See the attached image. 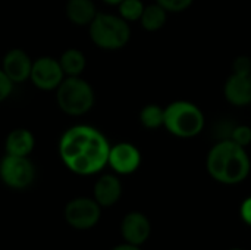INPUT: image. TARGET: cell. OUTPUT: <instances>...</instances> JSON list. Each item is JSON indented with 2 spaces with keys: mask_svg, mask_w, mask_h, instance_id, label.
<instances>
[{
  "mask_svg": "<svg viewBox=\"0 0 251 250\" xmlns=\"http://www.w3.org/2000/svg\"><path fill=\"white\" fill-rule=\"evenodd\" d=\"M229 250H246V249H241V248H234V249H229Z\"/></svg>",
  "mask_w": 251,
  "mask_h": 250,
  "instance_id": "4316f807",
  "label": "cell"
},
{
  "mask_svg": "<svg viewBox=\"0 0 251 250\" xmlns=\"http://www.w3.org/2000/svg\"><path fill=\"white\" fill-rule=\"evenodd\" d=\"M110 250H143L141 249V246H134V245H129V243H121V245H118V246H115V248H112Z\"/></svg>",
  "mask_w": 251,
  "mask_h": 250,
  "instance_id": "d4e9b609",
  "label": "cell"
},
{
  "mask_svg": "<svg viewBox=\"0 0 251 250\" xmlns=\"http://www.w3.org/2000/svg\"><path fill=\"white\" fill-rule=\"evenodd\" d=\"M232 72L251 74V59L249 56H238L232 63Z\"/></svg>",
  "mask_w": 251,
  "mask_h": 250,
  "instance_id": "603a6c76",
  "label": "cell"
},
{
  "mask_svg": "<svg viewBox=\"0 0 251 250\" xmlns=\"http://www.w3.org/2000/svg\"><path fill=\"white\" fill-rule=\"evenodd\" d=\"M107 165L118 175L134 174L141 165V153L137 146L128 141L110 146Z\"/></svg>",
  "mask_w": 251,
  "mask_h": 250,
  "instance_id": "9c48e42d",
  "label": "cell"
},
{
  "mask_svg": "<svg viewBox=\"0 0 251 250\" xmlns=\"http://www.w3.org/2000/svg\"><path fill=\"white\" fill-rule=\"evenodd\" d=\"M101 206L94 200V197H74L63 209L65 222L78 231H87L94 228L101 218Z\"/></svg>",
  "mask_w": 251,
  "mask_h": 250,
  "instance_id": "52a82bcc",
  "label": "cell"
},
{
  "mask_svg": "<svg viewBox=\"0 0 251 250\" xmlns=\"http://www.w3.org/2000/svg\"><path fill=\"white\" fill-rule=\"evenodd\" d=\"M106 4H110V6H118L122 0H103Z\"/></svg>",
  "mask_w": 251,
  "mask_h": 250,
  "instance_id": "484cf974",
  "label": "cell"
},
{
  "mask_svg": "<svg viewBox=\"0 0 251 250\" xmlns=\"http://www.w3.org/2000/svg\"><path fill=\"white\" fill-rule=\"evenodd\" d=\"M59 63L63 69L65 77H81L87 66V57L79 49L69 47L60 55Z\"/></svg>",
  "mask_w": 251,
  "mask_h": 250,
  "instance_id": "2e32d148",
  "label": "cell"
},
{
  "mask_svg": "<svg viewBox=\"0 0 251 250\" xmlns=\"http://www.w3.org/2000/svg\"><path fill=\"white\" fill-rule=\"evenodd\" d=\"M35 147V137L28 128L12 130L4 140V153L15 156H29Z\"/></svg>",
  "mask_w": 251,
  "mask_h": 250,
  "instance_id": "5bb4252c",
  "label": "cell"
},
{
  "mask_svg": "<svg viewBox=\"0 0 251 250\" xmlns=\"http://www.w3.org/2000/svg\"><path fill=\"white\" fill-rule=\"evenodd\" d=\"M168 21V12L159 4V3H153V4H147L144 7V12L140 18V24L146 31L154 32L159 31L165 27Z\"/></svg>",
  "mask_w": 251,
  "mask_h": 250,
  "instance_id": "e0dca14e",
  "label": "cell"
},
{
  "mask_svg": "<svg viewBox=\"0 0 251 250\" xmlns=\"http://www.w3.org/2000/svg\"><path fill=\"white\" fill-rule=\"evenodd\" d=\"M32 62L34 60L24 49L16 47L6 52L1 60V69L15 84H21L29 80Z\"/></svg>",
  "mask_w": 251,
  "mask_h": 250,
  "instance_id": "8fae6325",
  "label": "cell"
},
{
  "mask_svg": "<svg viewBox=\"0 0 251 250\" xmlns=\"http://www.w3.org/2000/svg\"><path fill=\"white\" fill-rule=\"evenodd\" d=\"M56 102L63 113L82 116L93 109L96 94L91 84L82 77H65L56 88Z\"/></svg>",
  "mask_w": 251,
  "mask_h": 250,
  "instance_id": "5b68a950",
  "label": "cell"
},
{
  "mask_svg": "<svg viewBox=\"0 0 251 250\" xmlns=\"http://www.w3.org/2000/svg\"><path fill=\"white\" fill-rule=\"evenodd\" d=\"M240 218L241 221L251 228V196L244 199L240 205Z\"/></svg>",
  "mask_w": 251,
  "mask_h": 250,
  "instance_id": "cb8c5ba5",
  "label": "cell"
},
{
  "mask_svg": "<svg viewBox=\"0 0 251 250\" xmlns=\"http://www.w3.org/2000/svg\"><path fill=\"white\" fill-rule=\"evenodd\" d=\"M91 41L103 50L124 49L131 38V27L119 15L99 12L88 25Z\"/></svg>",
  "mask_w": 251,
  "mask_h": 250,
  "instance_id": "3957f363",
  "label": "cell"
},
{
  "mask_svg": "<svg viewBox=\"0 0 251 250\" xmlns=\"http://www.w3.org/2000/svg\"><path fill=\"white\" fill-rule=\"evenodd\" d=\"M57 152L60 161L71 172L88 177L99 174L107 167L110 143L100 130L78 124L60 136Z\"/></svg>",
  "mask_w": 251,
  "mask_h": 250,
  "instance_id": "6da1fadb",
  "label": "cell"
},
{
  "mask_svg": "<svg viewBox=\"0 0 251 250\" xmlns=\"http://www.w3.org/2000/svg\"><path fill=\"white\" fill-rule=\"evenodd\" d=\"M206 168L209 175L219 184L237 186L249 178L251 159L246 147L225 139L219 140L207 153Z\"/></svg>",
  "mask_w": 251,
  "mask_h": 250,
  "instance_id": "7a4b0ae2",
  "label": "cell"
},
{
  "mask_svg": "<svg viewBox=\"0 0 251 250\" xmlns=\"http://www.w3.org/2000/svg\"><path fill=\"white\" fill-rule=\"evenodd\" d=\"M229 140L235 141L237 144L243 146V147H249L251 144V127L246 124H240V125H234Z\"/></svg>",
  "mask_w": 251,
  "mask_h": 250,
  "instance_id": "ffe728a7",
  "label": "cell"
},
{
  "mask_svg": "<svg viewBox=\"0 0 251 250\" xmlns=\"http://www.w3.org/2000/svg\"><path fill=\"white\" fill-rule=\"evenodd\" d=\"M37 177V169L29 156L7 155L0 159V181L12 190L29 189Z\"/></svg>",
  "mask_w": 251,
  "mask_h": 250,
  "instance_id": "8992f818",
  "label": "cell"
},
{
  "mask_svg": "<svg viewBox=\"0 0 251 250\" xmlns=\"http://www.w3.org/2000/svg\"><path fill=\"white\" fill-rule=\"evenodd\" d=\"M225 99L237 108L251 105V74L232 72L224 85Z\"/></svg>",
  "mask_w": 251,
  "mask_h": 250,
  "instance_id": "4fadbf2b",
  "label": "cell"
},
{
  "mask_svg": "<svg viewBox=\"0 0 251 250\" xmlns=\"http://www.w3.org/2000/svg\"><path fill=\"white\" fill-rule=\"evenodd\" d=\"M168 13H181L190 9L194 0H156Z\"/></svg>",
  "mask_w": 251,
  "mask_h": 250,
  "instance_id": "44dd1931",
  "label": "cell"
},
{
  "mask_svg": "<svg viewBox=\"0 0 251 250\" xmlns=\"http://www.w3.org/2000/svg\"><path fill=\"white\" fill-rule=\"evenodd\" d=\"M97 13L93 0H66L65 15L76 27H88Z\"/></svg>",
  "mask_w": 251,
  "mask_h": 250,
  "instance_id": "9a60e30c",
  "label": "cell"
},
{
  "mask_svg": "<svg viewBox=\"0 0 251 250\" xmlns=\"http://www.w3.org/2000/svg\"><path fill=\"white\" fill-rule=\"evenodd\" d=\"M124 193L122 183L118 174L100 175L93 187V197L101 208H112L116 205Z\"/></svg>",
  "mask_w": 251,
  "mask_h": 250,
  "instance_id": "7c38bea8",
  "label": "cell"
},
{
  "mask_svg": "<svg viewBox=\"0 0 251 250\" xmlns=\"http://www.w3.org/2000/svg\"><path fill=\"white\" fill-rule=\"evenodd\" d=\"M121 236L125 243L143 246L151 236V222L143 212H128L121 221Z\"/></svg>",
  "mask_w": 251,
  "mask_h": 250,
  "instance_id": "30bf717a",
  "label": "cell"
},
{
  "mask_svg": "<svg viewBox=\"0 0 251 250\" xmlns=\"http://www.w3.org/2000/svg\"><path fill=\"white\" fill-rule=\"evenodd\" d=\"M140 122L147 130H156L165 125V108L150 103L140 111Z\"/></svg>",
  "mask_w": 251,
  "mask_h": 250,
  "instance_id": "ac0fdd59",
  "label": "cell"
},
{
  "mask_svg": "<svg viewBox=\"0 0 251 250\" xmlns=\"http://www.w3.org/2000/svg\"><path fill=\"white\" fill-rule=\"evenodd\" d=\"M163 127L175 137L193 139L204 128V113L188 100H175L165 108Z\"/></svg>",
  "mask_w": 251,
  "mask_h": 250,
  "instance_id": "277c9868",
  "label": "cell"
},
{
  "mask_svg": "<svg viewBox=\"0 0 251 250\" xmlns=\"http://www.w3.org/2000/svg\"><path fill=\"white\" fill-rule=\"evenodd\" d=\"M13 85H15V83L6 75V72L0 66V103L4 102L12 94Z\"/></svg>",
  "mask_w": 251,
  "mask_h": 250,
  "instance_id": "7402d4cb",
  "label": "cell"
},
{
  "mask_svg": "<svg viewBox=\"0 0 251 250\" xmlns=\"http://www.w3.org/2000/svg\"><path fill=\"white\" fill-rule=\"evenodd\" d=\"M146 4L143 0H122L118 4L119 16L124 18L126 22H135L140 21L143 12H144Z\"/></svg>",
  "mask_w": 251,
  "mask_h": 250,
  "instance_id": "d6986e66",
  "label": "cell"
},
{
  "mask_svg": "<svg viewBox=\"0 0 251 250\" xmlns=\"http://www.w3.org/2000/svg\"><path fill=\"white\" fill-rule=\"evenodd\" d=\"M63 80L65 74L59 63V59L51 56H40L32 62L29 81L38 90L53 91L60 85Z\"/></svg>",
  "mask_w": 251,
  "mask_h": 250,
  "instance_id": "ba28073f",
  "label": "cell"
}]
</instances>
